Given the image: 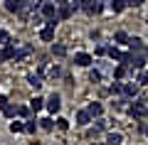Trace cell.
<instances>
[{"instance_id":"83f0119b","label":"cell","mask_w":148,"mask_h":145,"mask_svg":"<svg viewBox=\"0 0 148 145\" xmlns=\"http://www.w3.org/2000/svg\"><path fill=\"white\" fill-rule=\"evenodd\" d=\"M52 54L54 57H64V54H67V47L64 44H52Z\"/></svg>"},{"instance_id":"e0dca14e","label":"cell","mask_w":148,"mask_h":145,"mask_svg":"<svg viewBox=\"0 0 148 145\" xmlns=\"http://www.w3.org/2000/svg\"><path fill=\"white\" fill-rule=\"evenodd\" d=\"M128 49H131V52H138V49H143V39L141 37H128Z\"/></svg>"},{"instance_id":"ac0fdd59","label":"cell","mask_w":148,"mask_h":145,"mask_svg":"<svg viewBox=\"0 0 148 145\" xmlns=\"http://www.w3.org/2000/svg\"><path fill=\"white\" fill-rule=\"evenodd\" d=\"M109 93H111V96H121V93H123V81H116V79H114L111 86H109Z\"/></svg>"},{"instance_id":"3957f363","label":"cell","mask_w":148,"mask_h":145,"mask_svg":"<svg viewBox=\"0 0 148 145\" xmlns=\"http://www.w3.org/2000/svg\"><path fill=\"white\" fill-rule=\"evenodd\" d=\"M131 52V49H128ZM128 67H131V71H141V69H146V54L138 49V52H131V59H128Z\"/></svg>"},{"instance_id":"7bdbcfd3","label":"cell","mask_w":148,"mask_h":145,"mask_svg":"<svg viewBox=\"0 0 148 145\" xmlns=\"http://www.w3.org/2000/svg\"><path fill=\"white\" fill-rule=\"evenodd\" d=\"M101 3H106V0H101Z\"/></svg>"},{"instance_id":"d590c367","label":"cell","mask_w":148,"mask_h":145,"mask_svg":"<svg viewBox=\"0 0 148 145\" xmlns=\"http://www.w3.org/2000/svg\"><path fill=\"white\" fill-rule=\"evenodd\" d=\"M126 5H128V7H141L143 0H126Z\"/></svg>"},{"instance_id":"60d3db41","label":"cell","mask_w":148,"mask_h":145,"mask_svg":"<svg viewBox=\"0 0 148 145\" xmlns=\"http://www.w3.org/2000/svg\"><path fill=\"white\" fill-rule=\"evenodd\" d=\"M143 133H146V135H148V125H146V128H143Z\"/></svg>"},{"instance_id":"6da1fadb","label":"cell","mask_w":148,"mask_h":145,"mask_svg":"<svg viewBox=\"0 0 148 145\" xmlns=\"http://www.w3.org/2000/svg\"><path fill=\"white\" fill-rule=\"evenodd\" d=\"M128 113H131L136 120H143V118L148 116V106H146V101H143V99H133L131 103H128Z\"/></svg>"},{"instance_id":"d4e9b609","label":"cell","mask_w":148,"mask_h":145,"mask_svg":"<svg viewBox=\"0 0 148 145\" xmlns=\"http://www.w3.org/2000/svg\"><path fill=\"white\" fill-rule=\"evenodd\" d=\"M37 128H40V120H37V118H30L25 123V133H35Z\"/></svg>"},{"instance_id":"484cf974","label":"cell","mask_w":148,"mask_h":145,"mask_svg":"<svg viewBox=\"0 0 148 145\" xmlns=\"http://www.w3.org/2000/svg\"><path fill=\"white\" fill-rule=\"evenodd\" d=\"M37 120H40V128H45V130H52L54 125H57L54 118H37Z\"/></svg>"},{"instance_id":"4dcf8cb0","label":"cell","mask_w":148,"mask_h":145,"mask_svg":"<svg viewBox=\"0 0 148 145\" xmlns=\"http://www.w3.org/2000/svg\"><path fill=\"white\" fill-rule=\"evenodd\" d=\"M10 32H8V30H0V47H5V44H10Z\"/></svg>"},{"instance_id":"d6986e66","label":"cell","mask_w":148,"mask_h":145,"mask_svg":"<svg viewBox=\"0 0 148 145\" xmlns=\"http://www.w3.org/2000/svg\"><path fill=\"white\" fill-rule=\"evenodd\" d=\"M17 108H20V106H15V103L3 106V116H5V118H15V116H17Z\"/></svg>"},{"instance_id":"4316f807","label":"cell","mask_w":148,"mask_h":145,"mask_svg":"<svg viewBox=\"0 0 148 145\" xmlns=\"http://www.w3.org/2000/svg\"><path fill=\"white\" fill-rule=\"evenodd\" d=\"M136 81L141 84V86H148V71H146V69H141V71L136 74Z\"/></svg>"},{"instance_id":"30bf717a","label":"cell","mask_w":148,"mask_h":145,"mask_svg":"<svg viewBox=\"0 0 148 145\" xmlns=\"http://www.w3.org/2000/svg\"><path fill=\"white\" fill-rule=\"evenodd\" d=\"M86 111L91 113V118H101V113H104V106H101L99 101H91V103L86 106Z\"/></svg>"},{"instance_id":"8d00e7d4","label":"cell","mask_w":148,"mask_h":145,"mask_svg":"<svg viewBox=\"0 0 148 145\" xmlns=\"http://www.w3.org/2000/svg\"><path fill=\"white\" fill-rule=\"evenodd\" d=\"M106 52H109V47H106V44H99V47H96V54H99V57H104Z\"/></svg>"},{"instance_id":"4fadbf2b","label":"cell","mask_w":148,"mask_h":145,"mask_svg":"<svg viewBox=\"0 0 148 145\" xmlns=\"http://www.w3.org/2000/svg\"><path fill=\"white\" fill-rule=\"evenodd\" d=\"M22 5H25V0H5V7H8V12H20L22 10Z\"/></svg>"},{"instance_id":"7402d4cb","label":"cell","mask_w":148,"mask_h":145,"mask_svg":"<svg viewBox=\"0 0 148 145\" xmlns=\"http://www.w3.org/2000/svg\"><path fill=\"white\" fill-rule=\"evenodd\" d=\"M106 143L109 145H123V135L121 133H109L106 135Z\"/></svg>"},{"instance_id":"5bb4252c","label":"cell","mask_w":148,"mask_h":145,"mask_svg":"<svg viewBox=\"0 0 148 145\" xmlns=\"http://www.w3.org/2000/svg\"><path fill=\"white\" fill-rule=\"evenodd\" d=\"M40 39H42V42H52V39H54V27L45 25L42 30H40Z\"/></svg>"},{"instance_id":"e575fe53","label":"cell","mask_w":148,"mask_h":145,"mask_svg":"<svg viewBox=\"0 0 148 145\" xmlns=\"http://www.w3.org/2000/svg\"><path fill=\"white\" fill-rule=\"evenodd\" d=\"M99 130H101L99 125H94V128H91V130H89V133H86V135H89L91 140H96V138H99Z\"/></svg>"},{"instance_id":"9c48e42d","label":"cell","mask_w":148,"mask_h":145,"mask_svg":"<svg viewBox=\"0 0 148 145\" xmlns=\"http://www.w3.org/2000/svg\"><path fill=\"white\" fill-rule=\"evenodd\" d=\"M10 59H15V47L5 44L3 49H0V62H10Z\"/></svg>"},{"instance_id":"f1b7e54d","label":"cell","mask_w":148,"mask_h":145,"mask_svg":"<svg viewBox=\"0 0 148 145\" xmlns=\"http://www.w3.org/2000/svg\"><path fill=\"white\" fill-rule=\"evenodd\" d=\"M22 130H25V123L22 120H12L10 123V133H22Z\"/></svg>"},{"instance_id":"74e56055","label":"cell","mask_w":148,"mask_h":145,"mask_svg":"<svg viewBox=\"0 0 148 145\" xmlns=\"http://www.w3.org/2000/svg\"><path fill=\"white\" fill-rule=\"evenodd\" d=\"M8 103H10V101H8L5 96H3V93H0V108H3V106H8Z\"/></svg>"},{"instance_id":"b9f144b4","label":"cell","mask_w":148,"mask_h":145,"mask_svg":"<svg viewBox=\"0 0 148 145\" xmlns=\"http://www.w3.org/2000/svg\"><path fill=\"white\" fill-rule=\"evenodd\" d=\"M99 145H109V143H99Z\"/></svg>"},{"instance_id":"ab89813d","label":"cell","mask_w":148,"mask_h":145,"mask_svg":"<svg viewBox=\"0 0 148 145\" xmlns=\"http://www.w3.org/2000/svg\"><path fill=\"white\" fill-rule=\"evenodd\" d=\"M54 3H57V5H67L69 0H54Z\"/></svg>"},{"instance_id":"9a60e30c","label":"cell","mask_w":148,"mask_h":145,"mask_svg":"<svg viewBox=\"0 0 148 145\" xmlns=\"http://www.w3.org/2000/svg\"><path fill=\"white\" fill-rule=\"evenodd\" d=\"M27 84H30L32 88H35V91H40V88H42V76H40V74H30V76H27Z\"/></svg>"},{"instance_id":"ba28073f","label":"cell","mask_w":148,"mask_h":145,"mask_svg":"<svg viewBox=\"0 0 148 145\" xmlns=\"http://www.w3.org/2000/svg\"><path fill=\"white\" fill-rule=\"evenodd\" d=\"M128 71H131V67H128V64H121V62H119L116 67H114V74H111V76L116 79V81H123V79L128 76Z\"/></svg>"},{"instance_id":"f35d334b","label":"cell","mask_w":148,"mask_h":145,"mask_svg":"<svg viewBox=\"0 0 148 145\" xmlns=\"http://www.w3.org/2000/svg\"><path fill=\"white\" fill-rule=\"evenodd\" d=\"M143 54H146V59H148V44H143V49H141Z\"/></svg>"},{"instance_id":"1f68e13d","label":"cell","mask_w":148,"mask_h":145,"mask_svg":"<svg viewBox=\"0 0 148 145\" xmlns=\"http://www.w3.org/2000/svg\"><path fill=\"white\" fill-rule=\"evenodd\" d=\"M101 76H104V74H101L99 69H91V71H89V79H91L94 84H99V81H101Z\"/></svg>"},{"instance_id":"277c9868","label":"cell","mask_w":148,"mask_h":145,"mask_svg":"<svg viewBox=\"0 0 148 145\" xmlns=\"http://www.w3.org/2000/svg\"><path fill=\"white\" fill-rule=\"evenodd\" d=\"M45 108L49 111V113H59V108H62V99H59V93H52L47 101H45Z\"/></svg>"},{"instance_id":"ffe728a7","label":"cell","mask_w":148,"mask_h":145,"mask_svg":"<svg viewBox=\"0 0 148 145\" xmlns=\"http://www.w3.org/2000/svg\"><path fill=\"white\" fill-rule=\"evenodd\" d=\"M45 101H47V99H42V96H35V99L30 101V108L35 111V113H37V111H42V108H45Z\"/></svg>"},{"instance_id":"cb8c5ba5","label":"cell","mask_w":148,"mask_h":145,"mask_svg":"<svg viewBox=\"0 0 148 145\" xmlns=\"http://www.w3.org/2000/svg\"><path fill=\"white\" fill-rule=\"evenodd\" d=\"M106 54H109V59H114V62H119L123 52L119 49V44H111V47H109V52H106Z\"/></svg>"},{"instance_id":"44dd1931","label":"cell","mask_w":148,"mask_h":145,"mask_svg":"<svg viewBox=\"0 0 148 145\" xmlns=\"http://www.w3.org/2000/svg\"><path fill=\"white\" fill-rule=\"evenodd\" d=\"M114 44H119V47H123V44H128V35L123 30H119L116 35H114Z\"/></svg>"},{"instance_id":"f546056e","label":"cell","mask_w":148,"mask_h":145,"mask_svg":"<svg viewBox=\"0 0 148 145\" xmlns=\"http://www.w3.org/2000/svg\"><path fill=\"white\" fill-rule=\"evenodd\" d=\"M54 123H57V128H59V130H69V118H64V116H59Z\"/></svg>"},{"instance_id":"7a4b0ae2","label":"cell","mask_w":148,"mask_h":145,"mask_svg":"<svg viewBox=\"0 0 148 145\" xmlns=\"http://www.w3.org/2000/svg\"><path fill=\"white\" fill-rule=\"evenodd\" d=\"M138 93H141V84L133 79V81H123V99H128V101H133V99H138Z\"/></svg>"},{"instance_id":"8fae6325","label":"cell","mask_w":148,"mask_h":145,"mask_svg":"<svg viewBox=\"0 0 148 145\" xmlns=\"http://www.w3.org/2000/svg\"><path fill=\"white\" fill-rule=\"evenodd\" d=\"M84 12H89V15H101V12H104V3H101V0H94L91 5L84 7Z\"/></svg>"},{"instance_id":"8992f818","label":"cell","mask_w":148,"mask_h":145,"mask_svg":"<svg viewBox=\"0 0 148 145\" xmlns=\"http://www.w3.org/2000/svg\"><path fill=\"white\" fill-rule=\"evenodd\" d=\"M10 44L15 47V59H25L27 54L32 52V47H30V44H20V42H17V39H12Z\"/></svg>"},{"instance_id":"2e32d148","label":"cell","mask_w":148,"mask_h":145,"mask_svg":"<svg viewBox=\"0 0 148 145\" xmlns=\"http://www.w3.org/2000/svg\"><path fill=\"white\" fill-rule=\"evenodd\" d=\"M72 15H74V12H72L69 5H57V17H59V20H69Z\"/></svg>"},{"instance_id":"7c38bea8","label":"cell","mask_w":148,"mask_h":145,"mask_svg":"<svg viewBox=\"0 0 148 145\" xmlns=\"http://www.w3.org/2000/svg\"><path fill=\"white\" fill-rule=\"evenodd\" d=\"M91 120H94V118H91V113L86 108H82L79 113H77V125H89Z\"/></svg>"},{"instance_id":"52a82bcc","label":"cell","mask_w":148,"mask_h":145,"mask_svg":"<svg viewBox=\"0 0 148 145\" xmlns=\"http://www.w3.org/2000/svg\"><path fill=\"white\" fill-rule=\"evenodd\" d=\"M74 64H77V67H91V64H94V57L86 54V52H77L74 54Z\"/></svg>"},{"instance_id":"d6a6232c","label":"cell","mask_w":148,"mask_h":145,"mask_svg":"<svg viewBox=\"0 0 148 145\" xmlns=\"http://www.w3.org/2000/svg\"><path fill=\"white\" fill-rule=\"evenodd\" d=\"M67 5L72 7V12H79V10H82V0H69Z\"/></svg>"},{"instance_id":"5b68a950","label":"cell","mask_w":148,"mask_h":145,"mask_svg":"<svg viewBox=\"0 0 148 145\" xmlns=\"http://www.w3.org/2000/svg\"><path fill=\"white\" fill-rule=\"evenodd\" d=\"M40 12H42L45 20H49V17H57V3H52V0H45L42 7H40Z\"/></svg>"},{"instance_id":"836d02e7","label":"cell","mask_w":148,"mask_h":145,"mask_svg":"<svg viewBox=\"0 0 148 145\" xmlns=\"http://www.w3.org/2000/svg\"><path fill=\"white\" fill-rule=\"evenodd\" d=\"M30 111H32V108H27V106H20V108H17V116H20V118H27V116H30Z\"/></svg>"},{"instance_id":"603a6c76","label":"cell","mask_w":148,"mask_h":145,"mask_svg":"<svg viewBox=\"0 0 148 145\" xmlns=\"http://www.w3.org/2000/svg\"><path fill=\"white\" fill-rule=\"evenodd\" d=\"M109 7H111V10H114V12H121V10H126V0H109Z\"/></svg>"}]
</instances>
